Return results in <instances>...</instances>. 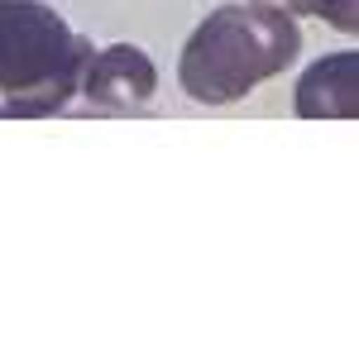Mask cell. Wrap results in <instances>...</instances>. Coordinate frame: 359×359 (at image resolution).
Segmentation results:
<instances>
[{
  "instance_id": "7a4b0ae2",
  "label": "cell",
  "mask_w": 359,
  "mask_h": 359,
  "mask_svg": "<svg viewBox=\"0 0 359 359\" xmlns=\"http://www.w3.org/2000/svg\"><path fill=\"white\" fill-rule=\"evenodd\" d=\"M96 43L43 0H0V115H57L77 91Z\"/></svg>"
},
{
  "instance_id": "3957f363",
  "label": "cell",
  "mask_w": 359,
  "mask_h": 359,
  "mask_svg": "<svg viewBox=\"0 0 359 359\" xmlns=\"http://www.w3.org/2000/svg\"><path fill=\"white\" fill-rule=\"evenodd\" d=\"M154 91H158V67L135 43L96 48L82 72V96L96 111H139Z\"/></svg>"
},
{
  "instance_id": "6da1fadb",
  "label": "cell",
  "mask_w": 359,
  "mask_h": 359,
  "mask_svg": "<svg viewBox=\"0 0 359 359\" xmlns=\"http://www.w3.org/2000/svg\"><path fill=\"white\" fill-rule=\"evenodd\" d=\"M302 53L297 15L273 0H230L216 5L177 57V82L201 106L245 101L259 82L287 72Z\"/></svg>"
},
{
  "instance_id": "5b68a950",
  "label": "cell",
  "mask_w": 359,
  "mask_h": 359,
  "mask_svg": "<svg viewBox=\"0 0 359 359\" xmlns=\"http://www.w3.org/2000/svg\"><path fill=\"white\" fill-rule=\"evenodd\" d=\"M273 5H283L287 15H316V20L335 25L340 34H355L359 29V5L355 0H273Z\"/></svg>"
},
{
  "instance_id": "277c9868",
  "label": "cell",
  "mask_w": 359,
  "mask_h": 359,
  "mask_svg": "<svg viewBox=\"0 0 359 359\" xmlns=\"http://www.w3.org/2000/svg\"><path fill=\"white\" fill-rule=\"evenodd\" d=\"M292 106L302 120H355L359 115V53H326L297 77Z\"/></svg>"
}]
</instances>
